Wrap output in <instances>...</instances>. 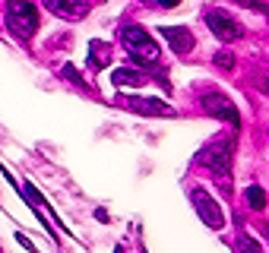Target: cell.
I'll return each instance as SVG.
<instances>
[{"mask_svg":"<svg viewBox=\"0 0 269 253\" xmlns=\"http://www.w3.org/2000/svg\"><path fill=\"white\" fill-rule=\"evenodd\" d=\"M231 4H238V7H247V10H256V13H266V16H269V7L263 4V0H231Z\"/></svg>","mask_w":269,"mask_h":253,"instance_id":"15","label":"cell"},{"mask_svg":"<svg viewBox=\"0 0 269 253\" xmlns=\"http://www.w3.org/2000/svg\"><path fill=\"white\" fill-rule=\"evenodd\" d=\"M206 26H209V32H212L219 41H225V44H228V41H238L241 35H244L241 19H235L228 10H222V7L206 10Z\"/></svg>","mask_w":269,"mask_h":253,"instance_id":"4","label":"cell"},{"mask_svg":"<svg viewBox=\"0 0 269 253\" xmlns=\"http://www.w3.org/2000/svg\"><path fill=\"white\" fill-rule=\"evenodd\" d=\"M4 22H7V29H10L13 38L29 41L35 35V29H38V13H35V7L29 4V0H7Z\"/></svg>","mask_w":269,"mask_h":253,"instance_id":"2","label":"cell"},{"mask_svg":"<svg viewBox=\"0 0 269 253\" xmlns=\"http://www.w3.org/2000/svg\"><path fill=\"white\" fill-rule=\"evenodd\" d=\"M238 253H263V247L256 244L253 237H247V234H241V237H238Z\"/></svg>","mask_w":269,"mask_h":253,"instance_id":"14","label":"cell"},{"mask_svg":"<svg viewBox=\"0 0 269 253\" xmlns=\"http://www.w3.org/2000/svg\"><path fill=\"white\" fill-rule=\"evenodd\" d=\"M108 64H111V47L104 44V41H92L89 44V67L101 70V67H108Z\"/></svg>","mask_w":269,"mask_h":253,"instance_id":"11","label":"cell"},{"mask_svg":"<svg viewBox=\"0 0 269 253\" xmlns=\"http://www.w3.org/2000/svg\"><path fill=\"white\" fill-rule=\"evenodd\" d=\"M114 253H124V247H114Z\"/></svg>","mask_w":269,"mask_h":253,"instance_id":"20","label":"cell"},{"mask_svg":"<svg viewBox=\"0 0 269 253\" xmlns=\"http://www.w3.org/2000/svg\"><path fill=\"white\" fill-rule=\"evenodd\" d=\"M256 86H260V89L269 95V76H260V82H256Z\"/></svg>","mask_w":269,"mask_h":253,"instance_id":"19","label":"cell"},{"mask_svg":"<svg viewBox=\"0 0 269 253\" xmlns=\"http://www.w3.org/2000/svg\"><path fill=\"white\" fill-rule=\"evenodd\" d=\"M231 159H235V136H225V133L209 139L203 146V152L196 155V162L212 171L216 184L225 190V193L231 190Z\"/></svg>","mask_w":269,"mask_h":253,"instance_id":"1","label":"cell"},{"mask_svg":"<svg viewBox=\"0 0 269 253\" xmlns=\"http://www.w3.org/2000/svg\"><path fill=\"white\" fill-rule=\"evenodd\" d=\"M162 35L168 38L171 44V51H178V54H190L193 51V32L190 29H184V26H162Z\"/></svg>","mask_w":269,"mask_h":253,"instance_id":"9","label":"cell"},{"mask_svg":"<svg viewBox=\"0 0 269 253\" xmlns=\"http://www.w3.org/2000/svg\"><path fill=\"white\" fill-rule=\"evenodd\" d=\"M244 203H247L253 212H263V209H266V193H263V187H260V184H250L247 190H244Z\"/></svg>","mask_w":269,"mask_h":253,"instance_id":"12","label":"cell"},{"mask_svg":"<svg viewBox=\"0 0 269 253\" xmlns=\"http://www.w3.org/2000/svg\"><path fill=\"white\" fill-rule=\"evenodd\" d=\"M61 76H64L67 82H73L76 89H89V86H86V79H83V73H79L73 64H64V67H61Z\"/></svg>","mask_w":269,"mask_h":253,"instance_id":"13","label":"cell"},{"mask_svg":"<svg viewBox=\"0 0 269 253\" xmlns=\"http://www.w3.org/2000/svg\"><path fill=\"white\" fill-rule=\"evenodd\" d=\"M121 41L127 47V54H130L136 64H155L158 60V44L155 38L139 29V26H121Z\"/></svg>","mask_w":269,"mask_h":253,"instance_id":"3","label":"cell"},{"mask_svg":"<svg viewBox=\"0 0 269 253\" xmlns=\"http://www.w3.org/2000/svg\"><path fill=\"white\" fill-rule=\"evenodd\" d=\"M200 108H203L209 117H216V120H228L231 130L241 127V114H238L235 102H231L225 92H206L203 98H200Z\"/></svg>","mask_w":269,"mask_h":253,"instance_id":"5","label":"cell"},{"mask_svg":"<svg viewBox=\"0 0 269 253\" xmlns=\"http://www.w3.org/2000/svg\"><path fill=\"white\" fill-rule=\"evenodd\" d=\"M111 82L118 89H124V86H146V73L136 70V67H118L114 76H111Z\"/></svg>","mask_w":269,"mask_h":253,"instance_id":"10","label":"cell"},{"mask_svg":"<svg viewBox=\"0 0 269 253\" xmlns=\"http://www.w3.org/2000/svg\"><path fill=\"white\" fill-rule=\"evenodd\" d=\"M181 4H184V0H158L162 10H174V7H181Z\"/></svg>","mask_w":269,"mask_h":253,"instance_id":"18","label":"cell"},{"mask_svg":"<svg viewBox=\"0 0 269 253\" xmlns=\"http://www.w3.org/2000/svg\"><path fill=\"white\" fill-rule=\"evenodd\" d=\"M44 7L61 19H83L89 13V0H44Z\"/></svg>","mask_w":269,"mask_h":253,"instance_id":"8","label":"cell"},{"mask_svg":"<svg viewBox=\"0 0 269 253\" xmlns=\"http://www.w3.org/2000/svg\"><path fill=\"white\" fill-rule=\"evenodd\" d=\"M16 240H19V244H22V247H26L29 253H38V247H35V244H32V240H29L26 234H22V231H16Z\"/></svg>","mask_w":269,"mask_h":253,"instance_id":"17","label":"cell"},{"mask_svg":"<svg viewBox=\"0 0 269 253\" xmlns=\"http://www.w3.org/2000/svg\"><path fill=\"white\" fill-rule=\"evenodd\" d=\"M127 105L130 111L136 114H149V117H178V111H174L171 105H165L162 98H143V95H127V98L121 102Z\"/></svg>","mask_w":269,"mask_h":253,"instance_id":"7","label":"cell"},{"mask_svg":"<svg viewBox=\"0 0 269 253\" xmlns=\"http://www.w3.org/2000/svg\"><path fill=\"white\" fill-rule=\"evenodd\" d=\"M216 67L231 70V67H235V54H231V51H219V54H216Z\"/></svg>","mask_w":269,"mask_h":253,"instance_id":"16","label":"cell"},{"mask_svg":"<svg viewBox=\"0 0 269 253\" xmlns=\"http://www.w3.org/2000/svg\"><path fill=\"white\" fill-rule=\"evenodd\" d=\"M190 199H193V209L200 212V219L212 228V231H222L225 228V212H222V206L206 193L203 187H196V190H190Z\"/></svg>","mask_w":269,"mask_h":253,"instance_id":"6","label":"cell"}]
</instances>
